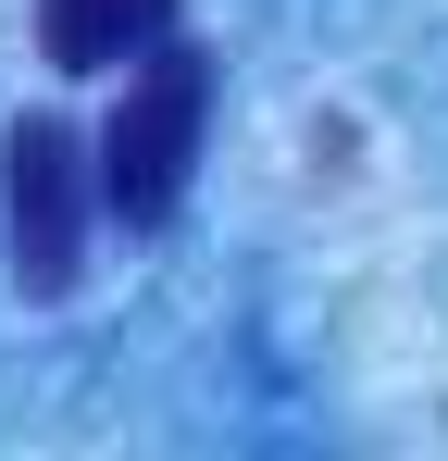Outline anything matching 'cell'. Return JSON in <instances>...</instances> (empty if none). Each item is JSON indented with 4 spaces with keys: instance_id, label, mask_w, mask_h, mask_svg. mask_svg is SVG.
<instances>
[{
    "instance_id": "6da1fadb",
    "label": "cell",
    "mask_w": 448,
    "mask_h": 461,
    "mask_svg": "<svg viewBox=\"0 0 448 461\" xmlns=\"http://www.w3.org/2000/svg\"><path fill=\"white\" fill-rule=\"evenodd\" d=\"M200 125H212V63L175 50V38L138 50V76L112 100V125H100V212L162 225L187 200V175H200Z\"/></svg>"
},
{
    "instance_id": "7a4b0ae2",
    "label": "cell",
    "mask_w": 448,
    "mask_h": 461,
    "mask_svg": "<svg viewBox=\"0 0 448 461\" xmlns=\"http://www.w3.org/2000/svg\"><path fill=\"white\" fill-rule=\"evenodd\" d=\"M87 200H100V175L75 150V125H13V150H0V225H13V287L25 300H63L75 262H87Z\"/></svg>"
},
{
    "instance_id": "3957f363",
    "label": "cell",
    "mask_w": 448,
    "mask_h": 461,
    "mask_svg": "<svg viewBox=\"0 0 448 461\" xmlns=\"http://www.w3.org/2000/svg\"><path fill=\"white\" fill-rule=\"evenodd\" d=\"M162 38H175V0H38V50L63 76H125Z\"/></svg>"
}]
</instances>
